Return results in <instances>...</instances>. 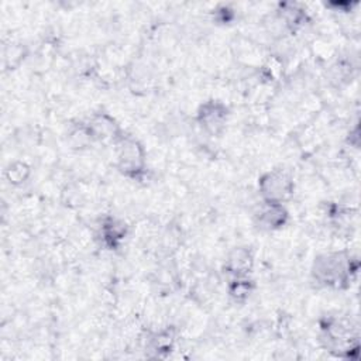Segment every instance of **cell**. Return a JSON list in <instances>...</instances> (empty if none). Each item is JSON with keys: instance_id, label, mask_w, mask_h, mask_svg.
<instances>
[{"instance_id": "9c48e42d", "label": "cell", "mask_w": 361, "mask_h": 361, "mask_svg": "<svg viewBox=\"0 0 361 361\" xmlns=\"http://www.w3.org/2000/svg\"><path fill=\"white\" fill-rule=\"evenodd\" d=\"M127 235V226L117 217H106L99 227L102 244L109 250H117Z\"/></svg>"}, {"instance_id": "7a4b0ae2", "label": "cell", "mask_w": 361, "mask_h": 361, "mask_svg": "<svg viewBox=\"0 0 361 361\" xmlns=\"http://www.w3.org/2000/svg\"><path fill=\"white\" fill-rule=\"evenodd\" d=\"M320 336L324 347L340 357H350V353L358 348V334L347 317L327 316L320 323Z\"/></svg>"}, {"instance_id": "3957f363", "label": "cell", "mask_w": 361, "mask_h": 361, "mask_svg": "<svg viewBox=\"0 0 361 361\" xmlns=\"http://www.w3.org/2000/svg\"><path fill=\"white\" fill-rule=\"evenodd\" d=\"M116 168L121 175L140 180L147 171V151L144 145L130 134H121L114 142Z\"/></svg>"}, {"instance_id": "7c38bea8", "label": "cell", "mask_w": 361, "mask_h": 361, "mask_svg": "<svg viewBox=\"0 0 361 361\" xmlns=\"http://www.w3.org/2000/svg\"><path fill=\"white\" fill-rule=\"evenodd\" d=\"M254 290V281L247 276H230L227 283V293L231 300L237 303L245 302Z\"/></svg>"}, {"instance_id": "4fadbf2b", "label": "cell", "mask_w": 361, "mask_h": 361, "mask_svg": "<svg viewBox=\"0 0 361 361\" xmlns=\"http://www.w3.org/2000/svg\"><path fill=\"white\" fill-rule=\"evenodd\" d=\"M30 173H31L30 165L25 164V162H23V161H14V162H11V164L6 168V171H4V176H6L7 182H8L10 185H14V186L24 183V182L28 179Z\"/></svg>"}, {"instance_id": "ba28073f", "label": "cell", "mask_w": 361, "mask_h": 361, "mask_svg": "<svg viewBox=\"0 0 361 361\" xmlns=\"http://www.w3.org/2000/svg\"><path fill=\"white\" fill-rule=\"evenodd\" d=\"M254 252L247 245L231 248L224 259V269L228 276H247L254 268Z\"/></svg>"}, {"instance_id": "8fae6325", "label": "cell", "mask_w": 361, "mask_h": 361, "mask_svg": "<svg viewBox=\"0 0 361 361\" xmlns=\"http://www.w3.org/2000/svg\"><path fill=\"white\" fill-rule=\"evenodd\" d=\"M276 17L279 23L292 32L303 27L306 21L305 10L293 3H281L276 10Z\"/></svg>"}, {"instance_id": "30bf717a", "label": "cell", "mask_w": 361, "mask_h": 361, "mask_svg": "<svg viewBox=\"0 0 361 361\" xmlns=\"http://www.w3.org/2000/svg\"><path fill=\"white\" fill-rule=\"evenodd\" d=\"M175 345V336L171 330H159L152 333L145 343V351H148L149 357L164 358L171 354Z\"/></svg>"}, {"instance_id": "6da1fadb", "label": "cell", "mask_w": 361, "mask_h": 361, "mask_svg": "<svg viewBox=\"0 0 361 361\" xmlns=\"http://www.w3.org/2000/svg\"><path fill=\"white\" fill-rule=\"evenodd\" d=\"M357 272V262L347 251H327L314 257L312 279L322 288L345 289Z\"/></svg>"}, {"instance_id": "52a82bcc", "label": "cell", "mask_w": 361, "mask_h": 361, "mask_svg": "<svg viewBox=\"0 0 361 361\" xmlns=\"http://www.w3.org/2000/svg\"><path fill=\"white\" fill-rule=\"evenodd\" d=\"M289 220V212L283 203L262 202L255 212V223L261 230L276 231L286 226Z\"/></svg>"}, {"instance_id": "277c9868", "label": "cell", "mask_w": 361, "mask_h": 361, "mask_svg": "<svg viewBox=\"0 0 361 361\" xmlns=\"http://www.w3.org/2000/svg\"><path fill=\"white\" fill-rule=\"evenodd\" d=\"M292 175L283 168H274L258 178V192L262 202L283 203L293 195Z\"/></svg>"}, {"instance_id": "5b68a950", "label": "cell", "mask_w": 361, "mask_h": 361, "mask_svg": "<svg viewBox=\"0 0 361 361\" xmlns=\"http://www.w3.org/2000/svg\"><path fill=\"white\" fill-rule=\"evenodd\" d=\"M230 110L226 103L217 99L203 102L196 110V123L207 135H220L228 121Z\"/></svg>"}, {"instance_id": "8992f818", "label": "cell", "mask_w": 361, "mask_h": 361, "mask_svg": "<svg viewBox=\"0 0 361 361\" xmlns=\"http://www.w3.org/2000/svg\"><path fill=\"white\" fill-rule=\"evenodd\" d=\"M85 124L93 141L114 142L123 134V130L120 128L116 118L107 111H94L90 114L87 121H85Z\"/></svg>"}]
</instances>
